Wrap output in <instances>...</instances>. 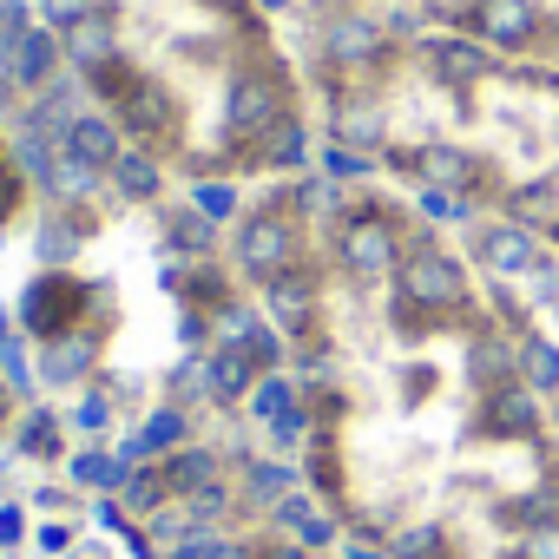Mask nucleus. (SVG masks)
Wrapping results in <instances>:
<instances>
[{"mask_svg": "<svg viewBox=\"0 0 559 559\" xmlns=\"http://www.w3.org/2000/svg\"><path fill=\"white\" fill-rule=\"evenodd\" d=\"M230 270L290 349L297 467L369 559H559L552 330L382 171L250 185Z\"/></svg>", "mask_w": 559, "mask_h": 559, "instance_id": "f257e3e1", "label": "nucleus"}, {"mask_svg": "<svg viewBox=\"0 0 559 559\" xmlns=\"http://www.w3.org/2000/svg\"><path fill=\"white\" fill-rule=\"evenodd\" d=\"M297 60L349 165L441 224H500L526 243L552 276L539 323L559 330V73L376 14H330Z\"/></svg>", "mask_w": 559, "mask_h": 559, "instance_id": "f03ea898", "label": "nucleus"}, {"mask_svg": "<svg viewBox=\"0 0 559 559\" xmlns=\"http://www.w3.org/2000/svg\"><path fill=\"white\" fill-rule=\"evenodd\" d=\"M106 126L165 178L270 185L317 158L310 73L263 0H40Z\"/></svg>", "mask_w": 559, "mask_h": 559, "instance_id": "7ed1b4c3", "label": "nucleus"}, {"mask_svg": "<svg viewBox=\"0 0 559 559\" xmlns=\"http://www.w3.org/2000/svg\"><path fill=\"white\" fill-rule=\"evenodd\" d=\"M0 559H126V546L80 493L0 467Z\"/></svg>", "mask_w": 559, "mask_h": 559, "instance_id": "20e7f679", "label": "nucleus"}, {"mask_svg": "<svg viewBox=\"0 0 559 559\" xmlns=\"http://www.w3.org/2000/svg\"><path fill=\"white\" fill-rule=\"evenodd\" d=\"M408 21L474 53L559 73V0H402Z\"/></svg>", "mask_w": 559, "mask_h": 559, "instance_id": "39448f33", "label": "nucleus"}, {"mask_svg": "<svg viewBox=\"0 0 559 559\" xmlns=\"http://www.w3.org/2000/svg\"><path fill=\"white\" fill-rule=\"evenodd\" d=\"M27 217H34V185H27V165H21L14 139L0 132V250L21 237Z\"/></svg>", "mask_w": 559, "mask_h": 559, "instance_id": "423d86ee", "label": "nucleus"}, {"mask_svg": "<svg viewBox=\"0 0 559 559\" xmlns=\"http://www.w3.org/2000/svg\"><path fill=\"white\" fill-rule=\"evenodd\" d=\"M14 421H21V395H14V382H8V369H0V441L14 435Z\"/></svg>", "mask_w": 559, "mask_h": 559, "instance_id": "0eeeda50", "label": "nucleus"}]
</instances>
